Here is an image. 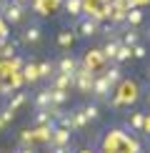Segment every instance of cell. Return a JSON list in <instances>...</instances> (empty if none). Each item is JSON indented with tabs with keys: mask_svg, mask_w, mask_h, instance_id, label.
Here are the masks:
<instances>
[{
	"mask_svg": "<svg viewBox=\"0 0 150 153\" xmlns=\"http://www.w3.org/2000/svg\"><path fill=\"white\" fill-rule=\"evenodd\" d=\"M138 100V85H135V80H120L118 83V93L112 95V100L110 103L115 105V108H120V105H130V103H135Z\"/></svg>",
	"mask_w": 150,
	"mask_h": 153,
	"instance_id": "6da1fadb",
	"label": "cell"
},
{
	"mask_svg": "<svg viewBox=\"0 0 150 153\" xmlns=\"http://www.w3.org/2000/svg\"><path fill=\"white\" fill-rule=\"evenodd\" d=\"M0 10H3V13H0V18H3L8 25H20V23H23V18H25V13H28V8H23V5H15L12 0H8V3L3 0Z\"/></svg>",
	"mask_w": 150,
	"mask_h": 153,
	"instance_id": "7a4b0ae2",
	"label": "cell"
},
{
	"mask_svg": "<svg viewBox=\"0 0 150 153\" xmlns=\"http://www.w3.org/2000/svg\"><path fill=\"white\" fill-rule=\"evenodd\" d=\"M93 80H95V71H88V68H78L75 75H73V83L80 93H90Z\"/></svg>",
	"mask_w": 150,
	"mask_h": 153,
	"instance_id": "3957f363",
	"label": "cell"
},
{
	"mask_svg": "<svg viewBox=\"0 0 150 153\" xmlns=\"http://www.w3.org/2000/svg\"><path fill=\"white\" fill-rule=\"evenodd\" d=\"M110 91H112V85H108V80H105L103 75H95V80H93V88H90V93L95 95L98 100H108L110 95H112Z\"/></svg>",
	"mask_w": 150,
	"mask_h": 153,
	"instance_id": "277c9868",
	"label": "cell"
},
{
	"mask_svg": "<svg viewBox=\"0 0 150 153\" xmlns=\"http://www.w3.org/2000/svg\"><path fill=\"white\" fill-rule=\"evenodd\" d=\"M43 40V30H40V25H28V28L20 33V43L23 45H38V43Z\"/></svg>",
	"mask_w": 150,
	"mask_h": 153,
	"instance_id": "5b68a950",
	"label": "cell"
},
{
	"mask_svg": "<svg viewBox=\"0 0 150 153\" xmlns=\"http://www.w3.org/2000/svg\"><path fill=\"white\" fill-rule=\"evenodd\" d=\"M130 131L133 133H148L150 131V120H148V116L143 111H138V113L130 116Z\"/></svg>",
	"mask_w": 150,
	"mask_h": 153,
	"instance_id": "8992f818",
	"label": "cell"
},
{
	"mask_svg": "<svg viewBox=\"0 0 150 153\" xmlns=\"http://www.w3.org/2000/svg\"><path fill=\"white\" fill-rule=\"evenodd\" d=\"M105 63L103 53L100 50H88V53L83 55V63H80V68H88V71H95V68H100Z\"/></svg>",
	"mask_w": 150,
	"mask_h": 153,
	"instance_id": "52a82bcc",
	"label": "cell"
},
{
	"mask_svg": "<svg viewBox=\"0 0 150 153\" xmlns=\"http://www.w3.org/2000/svg\"><path fill=\"white\" fill-rule=\"evenodd\" d=\"M70 133H73V131L55 126V128H53V136H50V146H70V138H73Z\"/></svg>",
	"mask_w": 150,
	"mask_h": 153,
	"instance_id": "ba28073f",
	"label": "cell"
},
{
	"mask_svg": "<svg viewBox=\"0 0 150 153\" xmlns=\"http://www.w3.org/2000/svg\"><path fill=\"white\" fill-rule=\"evenodd\" d=\"M78 35L80 38H95L98 35V23L93 20V18H83V20L78 23Z\"/></svg>",
	"mask_w": 150,
	"mask_h": 153,
	"instance_id": "9c48e42d",
	"label": "cell"
},
{
	"mask_svg": "<svg viewBox=\"0 0 150 153\" xmlns=\"http://www.w3.org/2000/svg\"><path fill=\"white\" fill-rule=\"evenodd\" d=\"M80 68V63L70 58V55H65V58L58 60V65H55V73H65V75H75V71Z\"/></svg>",
	"mask_w": 150,
	"mask_h": 153,
	"instance_id": "30bf717a",
	"label": "cell"
},
{
	"mask_svg": "<svg viewBox=\"0 0 150 153\" xmlns=\"http://www.w3.org/2000/svg\"><path fill=\"white\" fill-rule=\"evenodd\" d=\"M85 126H88V120H85V116H83L80 108H75V111L68 113V128L70 131H83Z\"/></svg>",
	"mask_w": 150,
	"mask_h": 153,
	"instance_id": "8fae6325",
	"label": "cell"
},
{
	"mask_svg": "<svg viewBox=\"0 0 150 153\" xmlns=\"http://www.w3.org/2000/svg\"><path fill=\"white\" fill-rule=\"evenodd\" d=\"M23 105H28V93H23V91H15L12 95H8V111H12V113H18Z\"/></svg>",
	"mask_w": 150,
	"mask_h": 153,
	"instance_id": "7c38bea8",
	"label": "cell"
},
{
	"mask_svg": "<svg viewBox=\"0 0 150 153\" xmlns=\"http://www.w3.org/2000/svg\"><path fill=\"white\" fill-rule=\"evenodd\" d=\"M50 80L53 83H50L48 88H55V91H68V88L73 85V75H65V73H55Z\"/></svg>",
	"mask_w": 150,
	"mask_h": 153,
	"instance_id": "4fadbf2b",
	"label": "cell"
},
{
	"mask_svg": "<svg viewBox=\"0 0 150 153\" xmlns=\"http://www.w3.org/2000/svg\"><path fill=\"white\" fill-rule=\"evenodd\" d=\"M33 105H35V111H48L50 108V88H43V91L35 93Z\"/></svg>",
	"mask_w": 150,
	"mask_h": 153,
	"instance_id": "5bb4252c",
	"label": "cell"
},
{
	"mask_svg": "<svg viewBox=\"0 0 150 153\" xmlns=\"http://www.w3.org/2000/svg\"><path fill=\"white\" fill-rule=\"evenodd\" d=\"M20 75H23V80L28 83H38L40 78H38V63H23V68H20Z\"/></svg>",
	"mask_w": 150,
	"mask_h": 153,
	"instance_id": "9a60e30c",
	"label": "cell"
},
{
	"mask_svg": "<svg viewBox=\"0 0 150 153\" xmlns=\"http://www.w3.org/2000/svg\"><path fill=\"white\" fill-rule=\"evenodd\" d=\"M103 78H105V80H108V85H112V88H115V85H118V83H120V80H123V71H120V65H110V68H108V71H105V73H103Z\"/></svg>",
	"mask_w": 150,
	"mask_h": 153,
	"instance_id": "2e32d148",
	"label": "cell"
},
{
	"mask_svg": "<svg viewBox=\"0 0 150 153\" xmlns=\"http://www.w3.org/2000/svg\"><path fill=\"white\" fill-rule=\"evenodd\" d=\"M125 23H128L130 28H138V25L143 23V8H130V10H125Z\"/></svg>",
	"mask_w": 150,
	"mask_h": 153,
	"instance_id": "e0dca14e",
	"label": "cell"
},
{
	"mask_svg": "<svg viewBox=\"0 0 150 153\" xmlns=\"http://www.w3.org/2000/svg\"><path fill=\"white\" fill-rule=\"evenodd\" d=\"M68 91H55V88H50V105L53 108H62L68 103Z\"/></svg>",
	"mask_w": 150,
	"mask_h": 153,
	"instance_id": "ac0fdd59",
	"label": "cell"
},
{
	"mask_svg": "<svg viewBox=\"0 0 150 153\" xmlns=\"http://www.w3.org/2000/svg\"><path fill=\"white\" fill-rule=\"evenodd\" d=\"M120 43H123V45H128V48H133V45H138V43H140V30H138V28H130L128 33H123V38H120Z\"/></svg>",
	"mask_w": 150,
	"mask_h": 153,
	"instance_id": "d6986e66",
	"label": "cell"
},
{
	"mask_svg": "<svg viewBox=\"0 0 150 153\" xmlns=\"http://www.w3.org/2000/svg\"><path fill=\"white\" fill-rule=\"evenodd\" d=\"M80 111H83V116L88 123H93V120H98L100 118V108L95 103H85V105H80Z\"/></svg>",
	"mask_w": 150,
	"mask_h": 153,
	"instance_id": "ffe728a7",
	"label": "cell"
},
{
	"mask_svg": "<svg viewBox=\"0 0 150 153\" xmlns=\"http://www.w3.org/2000/svg\"><path fill=\"white\" fill-rule=\"evenodd\" d=\"M73 43H75L73 30H60L58 33V48H73Z\"/></svg>",
	"mask_w": 150,
	"mask_h": 153,
	"instance_id": "44dd1931",
	"label": "cell"
},
{
	"mask_svg": "<svg viewBox=\"0 0 150 153\" xmlns=\"http://www.w3.org/2000/svg\"><path fill=\"white\" fill-rule=\"evenodd\" d=\"M55 75V65L53 63H38V78H45V80H50Z\"/></svg>",
	"mask_w": 150,
	"mask_h": 153,
	"instance_id": "7402d4cb",
	"label": "cell"
},
{
	"mask_svg": "<svg viewBox=\"0 0 150 153\" xmlns=\"http://www.w3.org/2000/svg\"><path fill=\"white\" fill-rule=\"evenodd\" d=\"M125 60H130V48L128 45H118V50H115V58H112V63L115 65H120V63H125Z\"/></svg>",
	"mask_w": 150,
	"mask_h": 153,
	"instance_id": "603a6c76",
	"label": "cell"
},
{
	"mask_svg": "<svg viewBox=\"0 0 150 153\" xmlns=\"http://www.w3.org/2000/svg\"><path fill=\"white\" fill-rule=\"evenodd\" d=\"M65 10H68V15L78 18L83 13V0H65Z\"/></svg>",
	"mask_w": 150,
	"mask_h": 153,
	"instance_id": "cb8c5ba5",
	"label": "cell"
},
{
	"mask_svg": "<svg viewBox=\"0 0 150 153\" xmlns=\"http://www.w3.org/2000/svg\"><path fill=\"white\" fill-rule=\"evenodd\" d=\"M118 45H120V40H110V43H105L103 50H100V53H103V58H105V60H112V58H115Z\"/></svg>",
	"mask_w": 150,
	"mask_h": 153,
	"instance_id": "d4e9b609",
	"label": "cell"
},
{
	"mask_svg": "<svg viewBox=\"0 0 150 153\" xmlns=\"http://www.w3.org/2000/svg\"><path fill=\"white\" fill-rule=\"evenodd\" d=\"M35 126H55L50 111H38V113H35Z\"/></svg>",
	"mask_w": 150,
	"mask_h": 153,
	"instance_id": "484cf974",
	"label": "cell"
},
{
	"mask_svg": "<svg viewBox=\"0 0 150 153\" xmlns=\"http://www.w3.org/2000/svg\"><path fill=\"white\" fill-rule=\"evenodd\" d=\"M145 55H148V50H145L143 43H138V45L130 48V58H145Z\"/></svg>",
	"mask_w": 150,
	"mask_h": 153,
	"instance_id": "4316f807",
	"label": "cell"
},
{
	"mask_svg": "<svg viewBox=\"0 0 150 153\" xmlns=\"http://www.w3.org/2000/svg\"><path fill=\"white\" fill-rule=\"evenodd\" d=\"M0 118H3L5 123H12V118H15V113H12V111H8V108H3V111H0Z\"/></svg>",
	"mask_w": 150,
	"mask_h": 153,
	"instance_id": "83f0119b",
	"label": "cell"
},
{
	"mask_svg": "<svg viewBox=\"0 0 150 153\" xmlns=\"http://www.w3.org/2000/svg\"><path fill=\"white\" fill-rule=\"evenodd\" d=\"M18 153H35V148H33V146H28V148H25V146H23V148L18 151Z\"/></svg>",
	"mask_w": 150,
	"mask_h": 153,
	"instance_id": "f1b7e54d",
	"label": "cell"
},
{
	"mask_svg": "<svg viewBox=\"0 0 150 153\" xmlns=\"http://www.w3.org/2000/svg\"><path fill=\"white\" fill-rule=\"evenodd\" d=\"M143 3H145V0H133V5H135V8H140Z\"/></svg>",
	"mask_w": 150,
	"mask_h": 153,
	"instance_id": "f546056e",
	"label": "cell"
},
{
	"mask_svg": "<svg viewBox=\"0 0 150 153\" xmlns=\"http://www.w3.org/2000/svg\"><path fill=\"white\" fill-rule=\"evenodd\" d=\"M5 126H8V123H5V120H3V118H0V133H3V131H5Z\"/></svg>",
	"mask_w": 150,
	"mask_h": 153,
	"instance_id": "4dcf8cb0",
	"label": "cell"
},
{
	"mask_svg": "<svg viewBox=\"0 0 150 153\" xmlns=\"http://www.w3.org/2000/svg\"><path fill=\"white\" fill-rule=\"evenodd\" d=\"M78 153H93V151H88V148H83V151H78Z\"/></svg>",
	"mask_w": 150,
	"mask_h": 153,
	"instance_id": "1f68e13d",
	"label": "cell"
},
{
	"mask_svg": "<svg viewBox=\"0 0 150 153\" xmlns=\"http://www.w3.org/2000/svg\"><path fill=\"white\" fill-rule=\"evenodd\" d=\"M105 153H108V151H105Z\"/></svg>",
	"mask_w": 150,
	"mask_h": 153,
	"instance_id": "d6a6232c",
	"label": "cell"
}]
</instances>
